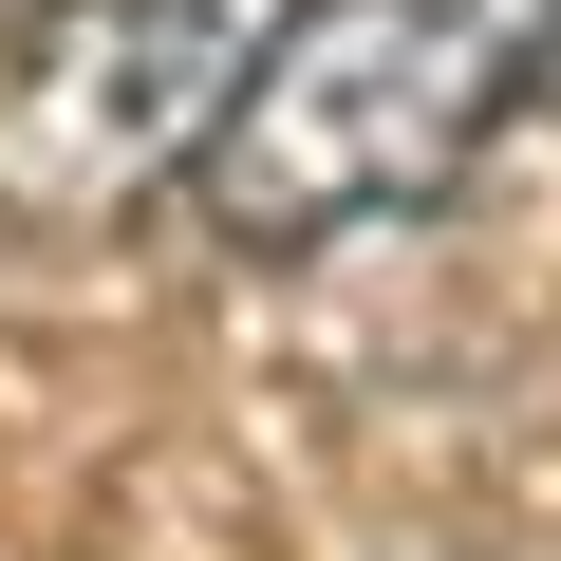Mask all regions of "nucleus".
<instances>
[{
	"mask_svg": "<svg viewBox=\"0 0 561 561\" xmlns=\"http://www.w3.org/2000/svg\"><path fill=\"white\" fill-rule=\"evenodd\" d=\"M561 57V0H280L225 131L187 150L225 243H337L431 206Z\"/></svg>",
	"mask_w": 561,
	"mask_h": 561,
	"instance_id": "nucleus-1",
	"label": "nucleus"
},
{
	"mask_svg": "<svg viewBox=\"0 0 561 561\" xmlns=\"http://www.w3.org/2000/svg\"><path fill=\"white\" fill-rule=\"evenodd\" d=\"M262 38H280V0H38V38L0 57V206L113 225L225 131Z\"/></svg>",
	"mask_w": 561,
	"mask_h": 561,
	"instance_id": "nucleus-2",
	"label": "nucleus"
}]
</instances>
